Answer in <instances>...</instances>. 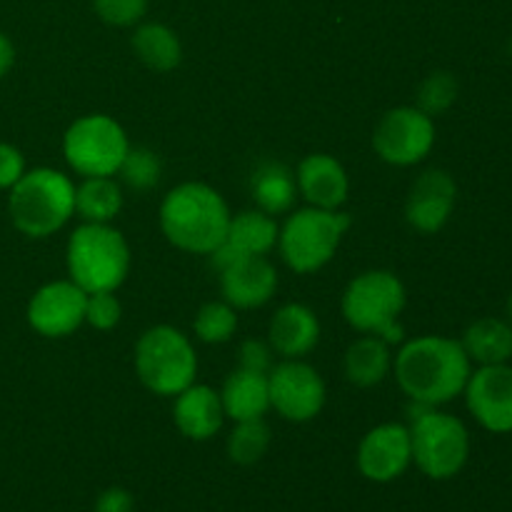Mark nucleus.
I'll return each mask as SVG.
<instances>
[{
  "label": "nucleus",
  "instance_id": "nucleus-36",
  "mask_svg": "<svg viewBox=\"0 0 512 512\" xmlns=\"http://www.w3.org/2000/svg\"><path fill=\"white\" fill-rule=\"evenodd\" d=\"M13 65H15V45L13 40L0 30V80L10 73Z\"/></svg>",
  "mask_w": 512,
  "mask_h": 512
},
{
  "label": "nucleus",
  "instance_id": "nucleus-14",
  "mask_svg": "<svg viewBox=\"0 0 512 512\" xmlns=\"http://www.w3.org/2000/svg\"><path fill=\"white\" fill-rule=\"evenodd\" d=\"M358 470L370 483H393L413 465L410 428L403 423L375 425L358 445Z\"/></svg>",
  "mask_w": 512,
  "mask_h": 512
},
{
  "label": "nucleus",
  "instance_id": "nucleus-23",
  "mask_svg": "<svg viewBox=\"0 0 512 512\" xmlns=\"http://www.w3.org/2000/svg\"><path fill=\"white\" fill-rule=\"evenodd\" d=\"M465 355L475 365H503L512 358V325L503 318H480L463 333Z\"/></svg>",
  "mask_w": 512,
  "mask_h": 512
},
{
  "label": "nucleus",
  "instance_id": "nucleus-6",
  "mask_svg": "<svg viewBox=\"0 0 512 512\" xmlns=\"http://www.w3.org/2000/svg\"><path fill=\"white\" fill-rule=\"evenodd\" d=\"M135 375L153 395L175 398L198 375V353L183 330L153 325L135 343Z\"/></svg>",
  "mask_w": 512,
  "mask_h": 512
},
{
  "label": "nucleus",
  "instance_id": "nucleus-5",
  "mask_svg": "<svg viewBox=\"0 0 512 512\" xmlns=\"http://www.w3.org/2000/svg\"><path fill=\"white\" fill-rule=\"evenodd\" d=\"M408 293L403 280L390 270H368L353 278L345 288L340 310L345 323L363 335H378L390 345L403 343L405 330L400 325Z\"/></svg>",
  "mask_w": 512,
  "mask_h": 512
},
{
  "label": "nucleus",
  "instance_id": "nucleus-7",
  "mask_svg": "<svg viewBox=\"0 0 512 512\" xmlns=\"http://www.w3.org/2000/svg\"><path fill=\"white\" fill-rule=\"evenodd\" d=\"M350 225L353 218L343 210H323L313 205L295 210L280 225V258L298 275L318 273L335 258Z\"/></svg>",
  "mask_w": 512,
  "mask_h": 512
},
{
  "label": "nucleus",
  "instance_id": "nucleus-38",
  "mask_svg": "<svg viewBox=\"0 0 512 512\" xmlns=\"http://www.w3.org/2000/svg\"><path fill=\"white\" fill-rule=\"evenodd\" d=\"M510 363H512V358H510Z\"/></svg>",
  "mask_w": 512,
  "mask_h": 512
},
{
  "label": "nucleus",
  "instance_id": "nucleus-9",
  "mask_svg": "<svg viewBox=\"0 0 512 512\" xmlns=\"http://www.w3.org/2000/svg\"><path fill=\"white\" fill-rule=\"evenodd\" d=\"M128 150L125 128L105 113L73 120L63 135L65 163L80 178H115Z\"/></svg>",
  "mask_w": 512,
  "mask_h": 512
},
{
  "label": "nucleus",
  "instance_id": "nucleus-37",
  "mask_svg": "<svg viewBox=\"0 0 512 512\" xmlns=\"http://www.w3.org/2000/svg\"><path fill=\"white\" fill-rule=\"evenodd\" d=\"M508 323L512 325V293H510V298H508Z\"/></svg>",
  "mask_w": 512,
  "mask_h": 512
},
{
  "label": "nucleus",
  "instance_id": "nucleus-21",
  "mask_svg": "<svg viewBox=\"0 0 512 512\" xmlns=\"http://www.w3.org/2000/svg\"><path fill=\"white\" fill-rule=\"evenodd\" d=\"M393 350L388 340L378 335H363L345 350V378L358 388L380 385L393 370Z\"/></svg>",
  "mask_w": 512,
  "mask_h": 512
},
{
  "label": "nucleus",
  "instance_id": "nucleus-11",
  "mask_svg": "<svg viewBox=\"0 0 512 512\" xmlns=\"http://www.w3.org/2000/svg\"><path fill=\"white\" fill-rule=\"evenodd\" d=\"M270 408L288 423H308L325 408V380L313 365L298 360H283L268 373Z\"/></svg>",
  "mask_w": 512,
  "mask_h": 512
},
{
  "label": "nucleus",
  "instance_id": "nucleus-29",
  "mask_svg": "<svg viewBox=\"0 0 512 512\" xmlns=\"http://www.w3.org/2000/svg\"><path fill=\"white\" fill-rule=\"evenodd\" d=\"M160 173H163V165H160V158L155 155V150L133 148V145H130L128 155H125L123 165L118 170L123 185H128L130 190H138V193L155 188L160 180Z\"/></svg>",
  "mask_w": 512,
  "mask_h": 512
},
{
  "label": "nucleus",
  "instance_id": "nucleus-24",
  "mask_svg": "<svg viewBox=\"0 0 512 512\" xmlns=\"http://www.w3.org/2000/svg\"><path fill=\"white\" fill-rule=\"evenodd\" d=\"M250 193H253L258 210H263V213L273 215V218L275 215L290 213L295 205V198H298L295 173L288 165L278 163V160H268V163L255 168Z\"/></svg>",
  "mask_w": 512,
  "mask_h": 512
},
{
  "label": "nucleus",
  "instance_id": "nucleus-4",
  "mask_svg": "<svg viewBox=\"0 0 512 512\" xmlns=\"http://www.w3.org/2000/svg\"><path fill=\"white\" fill-rule=\"evenodd\" d=\"M68 278L85 293L118 290L130 273V245L110 223H83L65 248Z\"/></svg>",
  "mask_w": 512,
  "mask_h": 512
},
{
  "label": "nucleus",
  "instance_id": "nucleus-17",
  "mask_svg": "<svg viewBox=\"0 0 512 512\" xmlns=\"http://www.w3.org/2000/svg\"><path fill=\"white\" fill-rule=\"evenodd\" d=\"M295 183L305 203L323 210H340L350 193V180L343 163L328 153L305 155L295 170Z\"/></svg>",
  "mask_w": 512,
  "mask_h": 512
},
{
  "label": "nucleus",
  "instance_id": "nucleus-16",
  "mask_svg": "<svg viewBox=\"0 0 512 512\" xmlns=\"http://www.w3.org/2000/svg\"><path fill=\"white\" fill-rule=\"evenodd\" d=\"M218 273L223 300L235 310L260 308L278 290V270L268 255H243L218 268Z\"/></svg>",
  "mask_w": 512,
  "mask_h": 512
},
{
  "label": "nucleus",
  "instance_id": "nucleus-31",
  "mask_svg": "<svg viewBox=\"0 0 512 512\" xmlns=\"http://www.w3.org/2000/svg\"><path fill=\"white\" fill-rule=\"evenodd\" d=\"M150 0H93V10L105 25L130 28L138 25L148 13Z\"/></svg>",
  "mask_w": 512,
  "mask_h": 512
},
{
  "label": "nucleus",
  "instance_id": "nucleus-22",
  "mask_svg": "<svg viewBox=\"0 0 512 512\" xmlns=\"http://www.w3.org/2000/svg\"><path fill=\"white\" fill-rule=\"evenodd\" d=\"M280 225L273 215L263 210H243V213L230 218L228 235H225V248L235 255H270L278 248Z\"/></svg>",
  "mask_w": 512,
  "mask_h": 512
},
{
  "label": "nucleus",
  "instance_id": "nucleus-30",
  "mask_svg": "<svg viewBox=\"0 0 512 512\" xmlns=\"http://www.w3.org/2000/svg\"><path fill=\"white\" fill-rule=\"evenodd\" d=\"M455 100H458V80L448 70H438L420 83L415 108H420L430 118H438L453 108Z\"/></svg>",
  "mask_w": 512,
  "mask_h": 512
},
{
  "label": "nucleus",
  "instance_id": "nucleus-34",
  "mask_svg": "<svg viewBox=\"0 0 512 512\" xmlns=\"http://www.w3.org/2000/svg\"><path fill=\"white\" fill-rule=\"evenodd\" d=\"M240 368L253 373H270L273 368V348L265 340H245L240 345Z\"/></svg>",
  "mask_w": 512,
  "mask_h": 512
},
{
  "label": "nucleus",
  "instance_id": "nucleus-27",
  "mask_svg": "<svg viewBox=\"0 0 512 512\" xmlns=\"http://www.w3.org/2000/svg\"><path fill=\"white\" fill-rule=\"evenodd\" d=\"M270 448V428L265 418L240 420L228 435V458L238 465H255Z\"/></svg>",
  "mask_w": 512,
  "mask_h": 512
},
{
  "label": "nucleus",
  "instance_id": "nucleus-26",
  "mask_svg": "<svg viewBox=\"0 0 512 512\" xmlns=\"http://www.w3.org/2000/svg\"><path fill=\"white\" fill-rule=\"evenodd\" d=\"M123 208V188L115 178H83L75 185V215L83 223H113Z\"/></svg>",
  "mask_w": 512,
  "mask_h": 512
},
{
  "label": "nucleus",
  "instance_id": "nucleus-25",
  "mask_svg": "<svg viewBox=\"0 0 512 512\" xmlns=\"http://www.w3.org/2000/svg\"><path fill=\"white\" fill-rule=\"evenodd\" d=\"M133 50L145 68L155 73H170L183 60V43L178 33L165 23H138L133 33Z\"/></svg>",
  "mask_w": 512,
  "mask_h": 512
},
{
  "label": "nucleus",
  "instance_id": "nucleus-3",
  "mask_svg": "<svg viewBox=\"0 0 512 512\" xmlns=\"http://www.w3.org/2000/svg\"><path fill=\"white\" fill-rule=\"evenodd\" d=\"M8 215L25 238H50L75 215L73 178L55 168L25 170L8 190Z\"/></svg>",
  "mask_w": 512,
  "mask_h": 512
},
{
  "label": "nucleus",
  "instance_id": "nucleus-10",
  "mask_svg": "<svg viewBox=\"0 0 512 512\" xmlns=\"http://www.w3.org/2000/svg\"><path fill=\"white\" fill-rule=\"evenodd\" d=\"M435 145V118L415 105L388 110L373 130V148L383 163L410 168L423 163Z\"/></svg>",
  "mask_w": 512,
  "mask_h": 512
},
{
  "label": "nucleus",
  "instance_id": "nucleus-18",
  "mask_svg": "<svg viewBox=\"0 0 512 512\" xmlns=\"http://www.w3.org/2000/svg\"><path fill=\"white\" fill-rule=\"evenodd\" d=\"M268 343L283 360L305 358L320 343V320L303 303H288L275 310L268 328Z\"/></svg>",
  "mask_w": 512,
  "mask_h": 512
},
{
  "label": "nucleus",
  "instance_id": "nucleus-13",
  "mask_svg": "<svg viewBox=\"0 0 512 512\" xmlns=\"http://www.w3.org/2000/svg\"><path fill=\"white\" fill-rule=\"evenodd\" d=\"M465 405L480 428L495 435L512 433V365H478L463 390Z\"/></svg>",
  "mask_w": 512,
  "mask_h": 512
},
{
  "label": "nucleus",
  "instance_id": "nucleus-1",
  "mask_svg": "<svg viewBox=\"0 0 512 512\" xmlns=\"http://www.w3.org/2000/svg\"><path fill=\"white\" fill-rule=\"evenodd\" d=\"M400 390L423 408H440L463 395L473 363L463 345L445 335H420L408 340L393 358Z\"/></svg>",
  "mask_w": 512,
  "mask_h": 512
},
{
  "label": "nucleus",
  "instance_id": "nucleus-15",
  "mask_svg": "<svg viewBox=\"0 0 512 512\" xmlns=\"http://www.w3.org/2000/svg\"><path fill=\"white\" fill-rule=\"evenodd\" d=\"M458 203V185L448 170L430 168L410 185L405 200V220L423 235H435L448 225Z\"/></svg>",
  "mask_w": 512,
  "mask_h": 512
},
{
  "label": "nucleus",
  "instance_id": "nucleus-8",
  "mask_svg": "<svg viewBox=\"0 0 512 512\" xmlns=\"http://www.w3.org/2000/svg\"><path fill=\"white\" fill-rule=\"evenodd\" d=\"M410 428L413 465L430 480H450L468 465L470 433L465 423L440 408L415 405Z\"/></svg>",
  "mask_w": 512,
  "mask_h": 512
},
{
  "label": "nucleus",
  "instance_id": "nucleus-12",
  "mask_svg": "<svg viewBox=\"0 0 512 512\" xmlns=\"http://www.w3.org/2000/svg\"><path fill=\"white\" fill-rule=\"evenodd\" d=\"M88 293L73 280H53L40 285L28 300L25 320L43 338H68L85 323Z\"/></svg>",
  "mask_w": 512,
  "mask_h": 512
},
{
  "label": "nucleus",
  "instance_id": "nucleus-2",
  "mask_svg": "<svg viewBox=\"0 0 512 512\" xmlns=\"http://www.w3.org/2000/svg\"><path fill=\"white\" fill-rule=\"evenodd\" d=\"M228 203L205 183H180L160 203V230L183 253L213 255L225 243L230 228Z\"/></svg>",
  "mask_w": 512,
  "mask_h": 512
},
{
  "label": "nucleus",
  "instance_id": "nucleus-28",
  "mask_svg": "<svg viewBox=\"0 0 512 512\" xmlns=\"http://www.w3.org/2000/svg\"><path fill=\"white\" fill-rule=\"evenodd\" d=\"M193 330L195 338H198L200 343H228L235 335V330H238V313H235L233 305L225 303V300H210V303H205L203 308L198 310V315H195Z\"/></svg>",
  "mask_w": 512,
  "mask_h": 512
},
{
  "label": "nucleus",
  "instance_id": "nucleus-20",
  "mask_svg": "<svg viewBox=\"0 0 512 512\" xmlns=\"http://www.w3.org/2000/svg\"><path fill=\"white\" fill-rule=\"evenodd\" d=\"M220 400H223L225 418L233 423L265 418L270 410L268 373H253L245 368L233 370L220 390Z\"/></svg>",
  "mask_w": 512,
  "mask_h": 512
},
{
  "label": "nucleus",
  "instance_id": "nucleus-32",
  "mask_svg": "<svg viewBox=\"0 0 512 512\" xmlns=\"http://www.w3.org/2000/svg\"><path fill=\"white\" fill-rule=\"evenodd\" d=\"M120 300L115 298V290H103V293H90L85 303V323L95 330H113L120 323Z\"/></svg>",
  "mask_w": 512,
  "mask_h": 512
},
{
  "label": "nucleus",
  "instance_id": "nucleus-19",
  "mask_svg": "<svg viewBox=\"0 0 512 512\" xmlns=\"http://www.w3.org/2000/svg\"><path fill=\"white\" fill-rule=\"evenodd\" d=\"M173 420L188 440H195V443L210 440L215 433H220L225 420L220 393L210 385H188L183 393L175 395Z\"/></svg>",
  "mask_w": 512,
  "mask_h": 512
},
{
  "label": "nucleus",
  "instance_id": "nucleus-35",
  "mask_svg": "<svg viewBox=\"0 0 512 512\" xmlns=\"http://www.w3.org/2000/svg\"><path fill=\"white\" fill-rule=\"evenodd\" d=\"M95 512H135V498L125 488H108L95 500Z\"/></svg>",
  "mask_w": 512,
  "mask_h": 512
},
{
  "label": "nucleus",
  "instance_id": "nucleus-33",
  "mask_svg": "<svg viewBox=\"0 0 512 512\" xmlns=\"http://www.w3.org/2000/svg\"><path fill=\"white\" fill-rule=\"evenodd\" d=\"M28 170L25 155L10 143H0V190H10Z\"/></svg>",
  "mask_w": 512,
  "mask_h": 512
}]
</instances>
